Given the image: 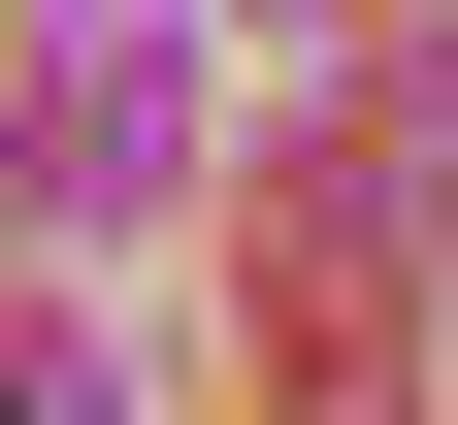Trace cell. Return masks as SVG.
I'll return each mask as SVG.
<instances>
[{"instance_id":"obj_1","label":"cell","mask_w":458,"mask_h":425,"mask_svg":"<svg viewBox=\"0 0 458 425\" xmlns=\"http://www.w3.org/2000/svg\"><path fill=\"white\" fill-rule=\"evenodd\" d=\"M164 197V0H66V66H33V229H131Z\"/></svg>"},{"instance_id":"obj_2","label":"cell","mask_w":458,"mask_h":425,"mask_svg":"<svg viewBox=\"0 0 458 425\" xmlns=\"http://www.w3.org/2000/svg\"><path fill=\"white\" fill-rule=\"evenodd\" d=\"M0 425H131V360L98 327H0Z\"/></svg>"}]
</instances>
